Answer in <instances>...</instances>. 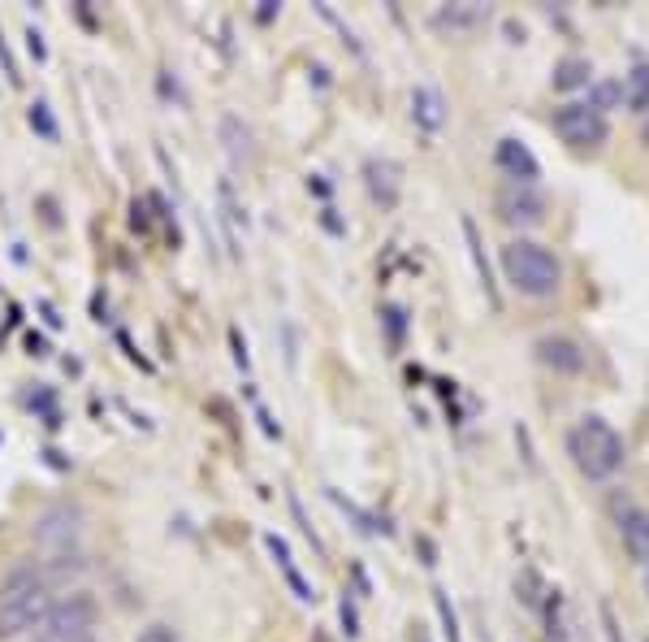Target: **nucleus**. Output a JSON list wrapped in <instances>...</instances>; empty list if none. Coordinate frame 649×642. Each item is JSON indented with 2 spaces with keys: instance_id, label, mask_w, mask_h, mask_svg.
Instances as JSON below:
<instances>
[{
  "instance_id": "6ab92c4d",
  "label": "nucleus",
  "mask_w": 649,
  "mask_h": 642,
  "mask_svg": "<svg viewBox=\"0 0 649 642\" xmlns=\"http://www.w3.org/2000/svg\"><path fill=\"white\" fill-rule=\"evenodd\" d=\"M324 495H329V500H333V504H338L342 513H346L351 521H355V525H359V534H368V538H377V534H390V525H386V521H377V516L368 513V509H359V504L342 500V491H333V487H329Z\"/></svg>"
},
{
  "instance_id": "f257e3e1",
  "label": "nucleus",
  "mask_w": 649,
  "mask_h": 642,
  "mask_svg": "<svg viewBox=\"0 0 649 642\" xmlns=\"http://www.w3.org/2000/svg\"><path fill=\"white\" fill-rule=\"evenodd\" d=\"M567 456L576 460V469L589 478V482H606V478H615L620 469H624V439H620V430L606 421V417H598V412H589V417H580L571 430H567Z\"/></svg>"
},
{
  "instance_id": "473e14b6",
  "label": "nucleus",
  "mask_w": 649,
  "mask_h": 642,
  "mask_svg": "<svg viewBox=\"0 0 649 642\" xmlns=\"http://www.w3.org/2000/svg\"><path fill=\"white\" fill-rule=\"evenodd\" d=\"M641 139H646V143H649V118H646V127H641Z\"/></svg>"
},
{
  "instance_id": "39448f33",
  "label": "nucleus",
  "mask_w": 649,
  "mask_h": 642,
  "mask_svg": "<svg viewBox=\"0 0 649 642\" xmlns=\"http://www.w3.org/2000/svg\"><path fill=\"white\" fill-rule=\"evenodd\" d=\"M52 595H57L52 586H35V591H26V595H17V599H4V604H0V642L35 634L39 621L48 617V608L57 604Z\"/></svg>"
},
{
  "instance_id": "2eb2a0df",
  "label": "nucleus",
  "mask_w": 649,
  "mask_h": 642,
  "mask_svg": "<svg viewBox=\"0 0 649 642\" xmlns=\"http://www.w3.org/2000/svg\"><path fill=\"white\" fill-rule=\"evenodd\" d=\"M485 17H489L485 4H450V9H437L433 13V26L437 31H468V26L485 22Z\"/></svg>"
},
{
  "instance_id": "aec40b11",
  "label": "nucleus",
  "mask_w": 649,
  "mask_h": 642,
  "mask_svg": "<svg viewBox=\"0 0 649 642\" xmlns=\"http://www.w3.org/2000/svg\"><path fill=\"white\" fill-rule=\"evenodd\" d=\"M381 322H386L390 348L399 352V348H403V335H408V308H403V304H386V308H381Z\"/></svg>"
},
{
  "instance_id": "72a5a7b5",
  "label": "nucleus",
  "mask_w": 649,
  "mask_h": 642,
  "mask_svg": "<svg viewBox=\"0 0 649 642\" xmlns=\"http://www.w3.org/2000/svg\"><path fill=\"white\" fill-rule=\"evenodd\" d=\"M646 591H649V569H646Z\"/></svg>"
},
{
  "instance_id": "6e6552de",
  "label": "nucleus",
  "mask_w": 649,
  "mask_h": 642,
  "mask_svg": "<svg viewBox=\"0 0 649 642\" xmlns=\"http://www.w3.org/2000/svg\"><path fill=\"white\" fill-rule=\"evenodd\" d=\"M364 187H368L373 205L394 209L399 196H403V165L390 161V156H368V161H364Z\"/></svg>"
},
{
  "instance_id": "2f4dec72",
  "label": "nucleus",
  "mask_w": 649,
  "mask_h": 642,
  "mask_svg": "<svg viewBox=\"0 0 649 642\" xmlns=\"http://www.w3.org/2000/svg\"><path fill=\"white\" fill-rule=\"evenodd\" d=\"M44 456H48V465H52V469H70V460H61V452H57V447H48Z\"/></svg>"
},
{
  "instance_id": "1a4fd4ad",
  "label": "nucleus",
  "mask_w": 649,
  "mask_h": 642,
  "mask_svg": "<svg viewBox=\"0 0 649 642\" xmlns=\"http://www.w3.org/2000/svg\"><path fill=\"white\" fill-rule=\"evenodd\" d=\"M533 352H538L541 365L554 370V374H580L585 370V348L576 339H567V335H541L533 343Z\"/></svg>"
},
{
  "instance_id": "7c9ffc66",
  "label": "nucleus",
  "mask_w": 649,
  "mask_h": 642,
  "mask_svg": "<svg viewBox=\"0 0 649 642\" xmlns=\"http://www.w3.org/2000/svg\"><path fill=\"white\" fill-rule=\"evenodd\" d=\"M26 348H31V357H48V343H44L39 335H31V339H26Z\"/></svg>"
},
{
  "instance_id": "7ed1b4c3",
  "label": "nucleus",
  "mask_w": 649,
  "mask_h": 642,
  "mask_svg": "<svg viewBox=\"0 0 649 642\" xmlns=\"http://www.w3.org/2000/svg\"><path fill=\"white\" fill-rule=\"evenodd\" d=\"M101 621V608L87 591H74V595H61L48 617L39 621V630L31 634V642H92V630Z\"/></svg>"
},
{
  "instance_id": "f8f14e48",
  "label": "nucleus",
  "mask_w": 649,
  "mask_h": 642,
  "mask_svg": "<svg viewBox=\"0 0 649 642\" xmlns=\"http://www.w3.org/2000/svg\"><path fill=\"white\" fill-rule=\"evenodd\" d=\"M620 538H624V551L649 569V509H624L620 513Z\"/></svg>"
},
{
  "instance_id": "5701e85b",
  "label": "nucleus",
  "mask_w": 649,
  "mask_h": 642,
  "mask_svg": "<svg viewBox=\"0 0 649 642\" xmlns=\"http://www.w3.org/2000/svg\"><path fill=\"white\" fill-rule=\"evenodd\" d=\"M134 642H178V630H174V626H165V621H156V626L139 630V639Z\"/></svg>"
},
{
  "instance_id": "4be33fe9",
  "label": "nucleus",
  "mask_w": 649,
  "mask_h": 642,
  "mask_svg": "<svg viewBox=\"0 0 649 642\" xmlns=\"http://www.w3.org/2000/svg\"><path fill=\"white\" fill-rule=\"evenodd\" d=\"M433 608H437V617H441V634H446V642H459V621H455V608H450L446 591H433Z\"/></svg>"
},
{
  "instance_id": "f3484780",
  "label": "nucleus",
  "mask_w": 649,
  "mask_h": 642,
  "mask_svg": "<svg viewBox=\"0 0 649 642\" xmlns=\"http://www.w3.org/2000/svg\"><path fill=\"white\" fill-rule=\"evenodd\" d=\"M593 79V66L585 61V57H563L558 66H554V87L558 92H571V87H585Z\"/></svg>"
},
{
  "instance_id": "9d476101",
  "label": "nucleus",
  "mask_w": 649,
  "mask_h": 642,
  "mask_svg": "<svg viewBox=\"0 0 649 642\" xmlns=\"http://www.w3.org/2000/svg\"><path fill=\"white\" fill-rule=\"evenodd\" d=\"M498 218L511 222V226H538L545 218V196L533 187H507L498 196Z\"/></svg>"
},
{
  "instance_id": "c756f323",
  "label": "nucleus",
  "mask_w": 649,
  "mask_h": 642,
  "mask_svg": "<svg viewBox=\"0 0 649 642\" xmlns=\"http://www.w3.org/2000/svg\"><path fill=\"white\" fill-rule=\"evenodd\" d=\"M273 13H278V0H260L256 17H260V22H273Z\"/></svg>"
},
{
  "instance_id": "cd10ccee",
  "label": "nucleus",
  "mask_w": 649,
  "mask_h": 642,
  "mask_svg": "<svg viewBox=\"0 0 649 642\" xmlns=\"http://www.w3.org/2000/svg\"><path fill=\"white\" fill-rule=\"evenodd\" d=\"M342 634H346V639H359V621H355L351 599H342Z\"/></svg>"
},
{
  "instance_id": "393cba45",
  "label": "nucleus",
  "mask_w": 649,
  "mask_h": 642,
  "mask_svg": "<svg viewBox=\"0 0 649 642\" xmlns=\"http://www.w3.org/2000/svg\"><path fill=\"white\" fill-rule=\"evenodd\" d=\"M0 70H4V79L17 87L22 83V74H17V61H13V52H9V44H4V35H0Z\"/></svg>"
},
{
  "instance_id": "a211bd4d",
  "label": "nucleus",
  "mask_w": 649,
  "mask_h": 642,
  "mask_svg": "<svg viewBox=\"0 0 649 642\" xmlns=\"http://www.w3.org/2000/svg\"><path fill=\"white\" fill-rule=\"evenodd\" d=\"M624 105L633 109V114H646L649 118V66H637V70H628V79H624Z\"/></svg>"
},
{
  "instance_id": "a878e982",
  "label": "nucleus",
  "mask_w": 649,
  "mask_h": 642,
  "mask_svg": "<svg viewBox=\"0 0 649 642\" xmlns=\"http://www.w3.org/2000/svg\"><path fill=\"white\" fill-rule=\"evenodd\" d=\"M291 513H295V521L304 525V534H308V542H312L317 551H324V547H321V538H317V529H312V525H308V516H304V504H299V495H291Z\"/></svg>"
},
{
  "instance_id": "9b49d317",
  "label": "nucleus",
  "mask_w": 649,
  "mask_h": 642,
  "mask_svg": "<svg viewBox=\"0 0 649 642\" xmlns=\"http://www.w3.org/2000/svg\"><path fill=\"white\" fill-rule=\"evenodd\" d=\"M264 547H269V556L278 560V569H282L286 586L295 591V599H299V604H317V586H312V582L299 573V564H295V556H291L286 538H278V534H264Z\"/></svg>"
},
{
  "instance_id": "dca6fc26",
  "label": "nucleus",
  "mask_w": 649,
  "mask_h": 642,
  "mask_svg": "<svg viewBox=\"0 0 649 642\" xmlns=\"http://www.w3.org/2000/svg\"><path fill=\"white\" fill-rule=\"evenodd\" d=\"M221 139H225V152H229V161H234V165L251 156V130L243 127V118L225 114V118H221Z\"/></svg>"
},
{
  "instance_id": "4468645a",
  "label": "nucleus",
  "mask_w": 649,
  "mask_h": 642,
  "mask_svg": "<svg viewBox=\"0 0 649 642\" xmlns=\"http://www.w3.org/2000/svg\"><path fill=\"white\" fill-rule=\"evenodd\" d=\"M459 231H463V240H468V257L476 265V278H481V287H485V295H489V304L498 308L503 304V295H498V282H494V269H489V260H485V244H481V231H476V222L463 213L459 218Z\"/></svg>"
},
{
  "instance_id": "0eeeda50",
  "label": "nucleus",
  "mask_w": 649,
  "mask_h": 642,
  "mask_svg": "<svg viewBox=\"0 0 649 642\" xmlns=\"http://www.w3.org/2000/svg\"><path fill=\"white\" fill-rule=\"evenodd\" d=\"M494 165L511 178V187H533V183L541 178V161L533 156V148H529L524 139H516V135L498 139V148H494Z\"/></svg>"
},
{
  "instance_id": "412c9836",
  "label": "nucleus",
  "mask_w": 649,
  "mask_h": 642,
  "mask_svg": "<svg viewBox=\"0 0 649 642\" xmlns=\"http://www.w3.org/2000/svg\"><path fill=\"white\" fill-rule=\"evenodd\" d=\"M26 122H31L35 135H44L48 143H57V135H61V130H57V118H52V109H48L44 101H35V105L26 109Z\"/></svg>"
},
{
  "instance_id": "bb28decb",
  "label": "nucleus",
  "mask_w": 649,
  "mask_h": 642,
  "mask_svg": "<svg viewBox=\"0 0 649 642\" xmlns=\"http://www.w3.org/2000/svg\"><path fill=\"white\" fill-rule=\"evenodd\" d=\"M26 48H31V57H35V61H48V44H44V35H39L35 26L26 31Z\"/></svg>"
},
{
  "instance_id": "20e7f679",
  "label": "nucleus",
  "mask_w": 649,
  "mask_h": 642,
  "mask_svg": "<svg viewBox=\"0 0 649 642\" xmlns=\"http://www.w3.org/2000/svg\"><path fill=\"white\" fill-rule=\"evenodd\" d=\"M87 513L74 500L48 504L31 525V542L44 551V560H61V556H79V538H83Z\"/></svg>"
},
{
  "instance_id": "c85d7f7f",
  "label": "nucleus",
  "mask_w": 649,
  "mask_h": 642,
  "mask_svg": "<svg viewBox=\"0 0 649 642\" xmlns=\"http://www.w3.org/2000/svg\"><path fill=\"white\" fill-rule=\"evenodd\" d=\"M229 343H234V361H238V370H251V357H247V343L238 339V330H229Z\"/></svg>"
},
{
  "instance_id": "ddd939ff",
  "label": "nucleus",
  "mask_w": 649,
  "mask_h": 642,
  "mask_svg": "<svg viewBox=\"0 0 649 642\" xmlns=\"http://www.w3.org/2000/svg\"><path fill=\"white\" fill-rule=\"evenodd\" d=\"M412 122L425 130V135H437V130L446 127V96L429 87V83H421L416 92H412Z\"/></svg>"
},
{
  "instance_id": "b1692460",
  "label": "nucleus",
  "mask_w": 649,
  "mask_h": 642,
  "mask_svg": "<svg viewBox=\"0 0 649 642\" xmlns=\"http://www.w3.org/2000/svg\"><path fill=\"white\" fill-rule=\"evenodd\" d=\"M130 226H134L139 235H148V231H152V218H148V196L130 205Z\"/></svg>"
},
{
  "instance_id": "f03ea898",
  "label": "nucleus",
  "mask_w": 649,
  "mask_h": 642,
  "mask_svg": "<svg viewBox=\"0 0 649 642\" xmlns=\"http://www.w3.org/2000/svg\"><path fill=\"white\" fill-rule=\"evenodd\" d=\"M503 278L529 295V300H550L558 287H563V265L550 248H541L533 240H511L503 244Z\"/></svg>"
},
{
  "instance_id": "423d86ee",
  "label": "nucleus",
  "mask_w": 649,
  "mask_h": 642,
  "mask_svg": "<svg viewBox=\"0 0 649 642\" xmlns=\"http://www.w3.org/2000/svg\"><path fill=\"white\" fill-rule=\"evenodd\" d=\"M554 135L571 148H598V143H606L611 127H606V114H598L585 101H571V105L554 109Z\"/></svg>"
}]
</instances>
